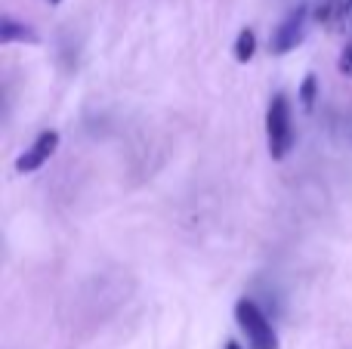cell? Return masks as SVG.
<instances>
[{
	"label": "cell",
	"mask_w": 352,
	"mask_h": 349,
	"mask_svg": "<svg viewBox=\"0 0 352 349\" xmlns=\"http://www.w3.org/2000/svg\"><path fill=\"white\" fill-rule=\"evenodd\" d=\"M266 139H269V155L272 161L287 158L294 148V117H291V102L285 93H275L266 111Z\"/></svg>",
	"instance_id": "1"
},
{
	"label": "cell",
	"mask_w": 352,
	"mask_h": 349,
	"mask_svg": "<svg viewBox=\"0 0 352 349\" xmlns=\"http://www.w3.org/2000/svg\"><path fill=\"white\" fill-rule=\"evenodd\" d=\"M235 319H238V325H241V331L248 334L254 349H278V337H275V331H272V322L263 315V309L256 306L254 300H248V297L238 300Z\"/></svg>",
	"instance_id": "2"
},
{
	"label": "cell",
	"mask_w": 352,
	"mask_h": 349,
	"mask_svg": "<svg viewBox=\"0 0 352 349\" xmlns=\"http://www.w3.org/2000/svg\"><path fill=\"white\" fill-rule=\"evenodd\" d=\"M56 148H59V130H43V133L37 136V139L31 142V146L25 148L22 155H19L16 170H19V173H34V170H41V167L47 164L50 158H53Z\"/></svg>",
	"instance_id": "3"
},
{
	"label": "cell",
	"mask_w": 352,
	"mask_h": 349,
	"mask_svg": "<svg viewBox=\"0 0 352 349\" xmlns=\"http://www.w3.org/2000/svg\"><path fill=\"white\" fill-rule=\"evenodd\" d=\"M303 31H306V6H297V10H294L291 16H287L285 22L275 28L272 41H269L272 53H278V56L281 53H291V49L303 41Z\"/></svg>",
	"instance_id": "4"
},
{
	"label": "cell",
	"mask_w": 352,
	"mask_h": 349,
	"mask_svg": "<svg viewBox=\"0 0 352 349\" xmlns=\"http://www.w3.org/2000/svg\"><path fill=\"white\" fill-rule=\"evenodd\" d=\"M16 41L37 43V31L28 28L25 22H16L12 16H3L0 19V43H16Z\"/></svg>",
	"instance_id": "5"
},
{
	"label": "cell",
	"mask_w": 352,
	"mask_h": 349,
	"mask_svg": "<svg viewBox=\"0 0 352 349\" xmlns=\"http://www.w3.org/2000/svg\"><path fill=\"white\" fill-rule=\"evenodd\" d=\"M256 53V34L254 28H241L235 37V59L238 62H250Z\"/></svg>",
	"instance_id": "6"
},
{
	"label": "cell",
	"mask_w": 352,
	"mask_h": 349,
	"mask_svg": "<svg viewBox=\"0 0 352 349\" xmlns=\"http://www.w3.org/2000/svg\"><path fill=\"white\" fill-rule=\"evenodd\" d=\"M316 99H318V78L316 74H306L303 84H300V105H303L306 111H312Z\"/></svg>",
	"instance_id": "7"
},
{
	"label": "cell",
	"mask_w": 352,
	"mask_h": 349,
	"mask_svg": "<svg viewBox=\"0 0 352 349\" xmlns=\"http://www.w3.org/2000/svg\"><path fill=\"white\" fill-rule=\"evenodd\" d=\"M340 71L352 78V47H349V49H343V56H340Z\"/></svg>",
	"instance_id": "8"
},
{
	"label": "cell",
	"mask_w": 352,
	"mask_h": 349,
	"mask_svg": "<svg viewBox=\"0 0 352 349\" xmlns=\"http://www.w3.org/2000/svg\"><path fill=\"white\" fill-rule=\"evenodd\" d=\"M223 349H241V344H238V340H229V344H226Z\"/></svg>",
	"instance_id": "9"
},
{
	"label": "cell",
	"mask_w": 352,
	"mask_h": 349,
	"mask_svg": "<svg viewBox=\"0 0 352 349\" xmlns=\"http://www.w3.org/2000/svg\"><path fill=\"white\" fill-rule=\"evenodd\" d=\"M50 3H62V0H50Z\"/></svg>",
	"instance_id": "10"
},
{
	"label": "cell",
	"mask_w": 352,
	"mask_h": 349,
	"mask_svg": "<svg viewBox=\"0 0 352 349\" xmlns=\"http://www.w3.org/2000/svg\"><path fill=\"white\" fill-rule=\"evenodd\" d=\"M349 6H352V0H349Z\"/></svg>",
	"instance_id": "11"
}]
</instances>
